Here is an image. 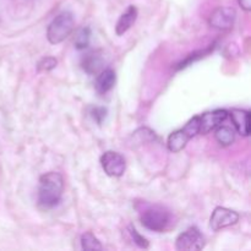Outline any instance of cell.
Masks as SVG:
<instances>
[{"label":"cell","instance_id":"cell-1","mask_svg":"<svg viewBox=\"0 0 251 251\" xmlns=\"http://www.w3.org/2000/svg\"><path fill=\"white\" fill-rule=\"evenodd\" d=\"M64 191L63 176L58 172H48L39 178L38 205L43 210H50L59 205Z\"/></svg>","mask_w":251,"mask_h":251},{"label":"cell","instance_id":"cell-2","mask_svg":"<svg viewBox=\"0 0 251 251\" xmlns=\"http://www.w3.org/2000/svg\"><path fill=\"white\" fill-rule=\"evenodd\" d=\"M74 27L75 19L70 11H63L56 15L47 29V38L49 43L59 44L65 41V38H68L74 31Z\"/></svg>","mask_w":251,"mask_h":251},{"label":"cell","instance_id":"cell-3","mask_svg":"<svg viewBox=\"0 0 251 251\" xmlns=\"http://www.w3.org/2000/svg\"><path fill=\"white\" fill-rule=\"evenodd\" d=\"M199 130H200V117L196 115L186 123L183 129L176 130L169 135L168 140H167V146H168L169 151L174 152V153L180 152L194 136L200 134Z\"/></svg>","mask_w":251,"mask_h":251},{"label":"cell","instance_id":"cell-4","mask_svg":"<svg viewBox=\"0 0 251 251\" xmlns=\"http://www.w3.org/2000/svg\"><path fill=\"white\" fill-rule=\"evenodd\" d=\"M141 225L146 229L152 230V232L162 233L169 228L172 223V216L166 208L161 206H152L142 212Z\"/></svg>","mask_w":251,"mask_h":251},{"label":"cell","instance_id":"cell-5","mask_svg":"<svg viewBox=\"0 0 251 251\" xmlns=\"http://www.w3.org/2000/svg\"><path fill=\"white\" fill-rule=\"evenodd\" d=\"M206 245V239L200 229L190 227L185 232L180 233L176 240V249L180 251H199Z\"/></svg>","mask_w":251,"mask_h":251},{"label":"cell","instance_id":"cell-6","mask_svg":"<svg viewBox=\"0 0 251 251\" xmlns=\"http://www.w3.org/2000/svg\"><path fill=\"white\" fill-rule=\"evenodd\" d=\"M100 166L107 176L119 178L124 174L126 168L125 158L115 151H107L100 157Z\"/></svg>","mask_w":251,"mask_h":251},{"label":"cell","instance_id":"cell-7","mask_svg":"<svg viewBox=\"0 0 251 251\" xmlns=\"http://www.w3.org/2000/svg\"><path fill=\"white\" fill-rule=\"evenodd\" d=\"M235 19H237V12L233 7L220 6L211 14L208 24L216 29L227 31V29L232 28Z\"/></svg>","mask_w":251,"mask_h":251},{"label":"cell","instance_id":"cell-8","mask_svg":"<svg viewBox=\"0 0 251 251\" xmlns=\"http://www.w3.org/2000/svg\"><path fill=\"white\" fill-rule=\"evenodd\" d=\"M238 221H239V215L235 211L226 207H216L211 215L210 227L215 232H218L223 228L237 225Z\"/></svg>","mask_w":251,"mask_h":251},{"label":"cell","instance_id":"cell-9","mask_svg":"<svg viewBox=\"0 0 251 251\" xmlns=\"http://www.w3.org/2000/svg\"><path fill=\"white\" fill-rule=\"evenodd\" d=\"M228 118V112L225 109H216L213 112H207L200 115V130L201 134H208L216 127L222 125Z\"/></svg>","mask_w":251,"mask_h":251},{"label":"cell","instance_id":"cell-10","mask_svg":"<svg viewBox=\"0 0 251 251\" xmlns=\"http://www.w3.org/2000/svg\"><path fill=\"white\" fill-rule=\"evenodd\" d=\"M230 115L233 124H234L235 130L239 132L242 136L248 137L250 135V112L244 109H232L228 112Z\"/></svg>","mask_w":251,"mask_h":251},{"label":"cell","instance_id":"cell-11","mask_svg":"<svg viewBox=\"0 0 251 251\" xmlns=\"http://www.w3.org/2000/svg\"><path fill=\"white\" fill-rule=\"evenodd\" d=\"M115 81H117V76H115V71L112 69H105L100 73V75L97 76L95 82V88L97 91V93L100 95H105V93L109 92L115 85Z\"/></svg>","mask_w":251,"mask_h":251},{"label":"cell","instance_id":"cell-12","mask_svg":"<svg viewBox=\"0 0 251 251\" xmlns=\"http://www.w3.org/2000/svg\"><path fill=\"white\" fill-rule=\"evenodd\" d=\"M137 19V9L134 5H130L125 12H123L122 16L119 17L117 22V26H115V33L118 36H123L125 32L129 31L131 28L132 25L135 24Z\"/></svg>","mask_w":251,"mask_h":251},{"label":"cell","instance_id":"cell-13","mask_svg":"<svg viewBox=\"0 0 251 251\" xmlns=\"http://www.w3.org/2000/svg\"><path fill=\"white\" fill-rule=\"evenodd\" d=\"M103 64H104V60L98 51L87 53L81 61V66L88 75H95V74L100 73L103 69Z\"/></svg>","mask_w":251,"mask_h":251},{"label":"cell","instance_id":"cell-14","mask_svg":"<svg viewBox=\"0 0 251 251\" xmlns=\"http://www.w3.org/2000/svg\"><path fill=\"white\" fill-rule=\"evenodd\" d=\"M215 137L217 140L218 144L221 146H230L235 140V131L230 126H225V125H220L216 127Z\"/></svg>","mask_w":251,"mask_h":251},{"label":"cell","instance_id":"cell-15","mask_svg":"<svg viewBox=\"0 0 251 251\" xmlns=\"http://www.w3.org/2000/svg\"><path fill=\"white\" fill-rule=\"evenodd\" d=\"M81 248L82 250H102L103 247L100 244V240L92 234V233L87 232L82 234L81 237Z\"/></svg>","mask_w":251,"mask_h":251},{"label":"cell","instance_id":"cell-16","mask_svg":"<svg viewBox=\"0 0 251 251\" xmlns=\"http://www.w3.org/2000/svg\"><path fill=\"white\" fill-rule=\"evenodd\" d=\"M90 39H91V29L90 27H85V28L78 29V32L76 33L75 36V47L81 50V49L87 48L88 44H90Z\"/></svg>","mask_w":251,"mask_h":251},{"label":"cell","instance_id":"cell-17","mask_svg":"<svg viewBox=\"0 0 251 251\" xmlns=\"http://www.w3.org/2000/svg\"><path fill=\"white\" fill-rule=\"evenodd\" d=\"M56 64H58V60L55 58H53V56H46V58L38 61V64H37V71L38 73L50 71L55 68Z\"/></svg>","mask_w":251,"mask_h":251},{"label":"cell","instance_id":"cell-18","mask_svg":"<svg viewBox=\"0 0 251 251\" xmlns=\"http://www.w3.org/2000/svg\"><path fill=\"white\" fill-rule=\"evenodd\" d=\"M108 110L104 107H95L91 108L90 115L98 125H102V123L104 122V119L107 118Z\"/></svg>","mask_w":251,"mask_h":251},{"label":"cell","instance_id":"cell-19","mask_svg":"<svg viewBox=\"0 0 251 251\" xmlns=\"http://www.w3.org/2000/svg\"><path fill=\"white\" fill-rule=\"evenodd\" d=\"M129 230H130V234H131V237H132V240H134V243L137 245V247L142 248V249H147V248L150 247L149 240H147L145 237H142V235L140 234L136 229H135V227L130 226Z\"/></svg>","mask_w":251,"mask_h":251},{"label":"cell","instance_id":"cell-20","mask_svg":"<svg viewBox=\"0 0 251 251\" xmlns=\"http://www.w3.org/2000/svg\"><path fill=\"white\" fill-rule=\"evenodd\" d=\"M238 2L244 11L249 12L251 10V0H238Z\"/></svg>","mask_w":251,"mask_h":251}]
</instances>
